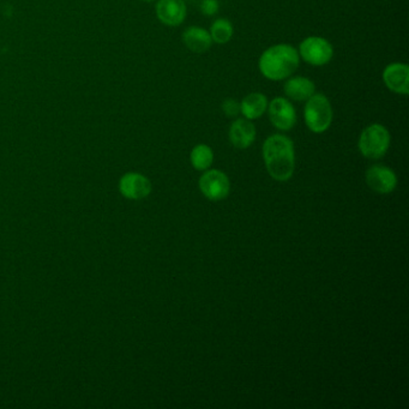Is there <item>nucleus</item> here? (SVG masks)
Returning <instances> with one entry per match:
<instances>
[{"mask_svg": "<svg viewBox=\"0 0 409 409\" xmlns=\"http://www.w3.org/2000/svg\"><path fill=\"white\" fill-rule=\"evenodd\" d=\"M267 96L262 93H251L240 102V113L248 120L259 119L267 112Z\"/></svg>", "mask_w": 409, "mask_h": 409, "instance_id": "nucleus-15", "label": "nucleus"}, {"mask_svg": "<svg viewBox=\"0 0 409 409\" xmlns=\"http://www.w3.org/2000/svg\"><path fill=\"white\" fill-rule=\"evenodd\" d=\"M314 91L316 86L307 77H288V80L283 84L285 96L290 97V100L299 102L309 100V97L314 95Z\"/></svg>", "mask_w": 409, "mask_h": 409, "instance_id": "nucleus-13", "label": "nucleus"}, {"mask_svg": "<svg viewBox=\"0 0 409 409\" xmlns=\"http://www.w3.org/2000/svg\"><path fill=\"white\" fill-rule=\"evenodd\" d=\"M298 53L309 65L323 67L333 59L334 48L327 38L309 36L301 41Z\"/></svg>", "mask_w": 409, "mask_h": 409, "instance_id": "nucleus-5", "label": "nucleus"}, {"mask_svg": "<svg viewBox=\"0 0 409 409\" xmlns=\"http://www.w3.org/2000/svg\"><path fill=\"white\" fill-rule=\"evenodd\" d=\"M383 81L389 91L400 95H408L409 67L404 62L389 64L383 71Z\"/></svg>", "mask_w": 409, "mask_h": 409, "instance_id": "nucleus-8", "label": "nucleus"}, {"mask_svg": "<svg viewBox=\"0 0 409 409\" xmlns=\"http://www.w3.org/2000/svg\"><path fill=\"white\" fill-rule=\"evenodd\" d=\"M143 1H152V0H143Z\"/></svg>", "mask_w": 409, "mask_h": 409, "instance_id": "nucleus-20", "label": "nucleus"}, {"mask_svg": "<svg viewBox=\"0 0 409 409\" xmlns=\"http://www.w3.org/2000/svg\"><path fill=\"white\" fill-rule=\"evenodd\" d=\"M187 9L184 0H159L156 4L157 19L170 27L180 25L186 19Z\"/></svg>", "mask_w": 409, "mask_h": 409, "instance_id": "nucleus-11", "label": "nucleus"}, {"mask_svg": "<svg viewBox=\"0 0 409 409\" xmlns=\"http://www.w3.org/2000/svg\"><path fill=\"white\" fill-rule=\"evenodd\" d=\"M222 112L229 118H235L240 113V104L233 99H227L222 104Z\"/></svg>", "mask_w": 409, "mask_h": 409, "instance_id": "nucleus-18", "label": "nucleus"}, {"mask_svg": "<svg viewBox=\"0 0 409 409\" xmlns=\"http://www.w3.org/2000/svg\"><path fill=\"white\" fill-rule=\"evenodd\" d=\"M183 41L191 52L204 53L211 47L213 40L209 32L200 27H189L183 33Z\"/></svg>", "mask_w": 409, "mask_h": 409, "instance_id": "nucleus-14", "label": "nucleus"}, {"mask_svg": "<svg viewBox=\"0 0 409 409\" xmlns=\"http://www.w3.org/2000/svg\"><path fill=\"white\" fill-rule=\"evenodd\" d=\"M367 185L378 194H390L395 190L397 179L390 168L382 165L370 167L366 172Z\"/></svg>", "mask_w": 409, "mask_h": 409, "instance_id": "nucleus-10", "label": "nucleus"}, {"mask_svg": "<svg viewBox=\"0 0 409 409\" xmlns=\"http://www.w3.org/2000/svg\"><path fill=\"white\" fill-rule=\"evenodd\" d=\"M269 119L276 129L281 131H288L294 128L296 123V112L290 100L285 97H275L268 105Z\"/></svg>", "mask_w": 409, "mask_h": 409, "instance_id": "nucleus-6", "label": "nucleus"}, {"mask_svg": "<svg viewBox=\"0 0 409 409\" xmlns=\"http://www.w3.org/2000/svg\"><path fill=\"white\" fill-rule=\"evenodd\" d=\"M263 159L269 174L277 181L290 180L294 173V147L285 135H272L263 144Z\"/></svg>", "mask_w": 409, "mask_h": 409, "instance_id": "nucleus-1", "label": "nucleus"}, {"mask_svg": "<svg viewBox=\"0 0 409 409\" xmlns=\"http://www.w3.org/2000/svg\"><path fill=\"white\" fill-rule=\"evenodd\" d=\"M121 195L129 200H143L152 192V184L145 176L139 173H128L120 179Z\"/></svg>", "mask_w": 409, "mask_h": 409, "instance_id": "nucleus-9", "label": "nucleus"}, {"mask_svg": "<svg viewBox=\"0 0 409 409\" xmlns=\"http://www.w3.org/2000/svg\"><path fill=\"white\" fill-rule=\"evenodd\" d=\"M358 147L362 155L367 159H381L386 155L390 147V134L383 125H370L360 135Z\"/></svg>", "mask_w": 409, "mask_h": 409, "instance_id": "nucleus-4", "label": "nucleus"}, {"mask_svg": "<svg viewBox=\"0 0 409 409\" xmlns=\"http://www.w3.org/2000/svg\"><path fill=\"white\" fill-rule=\"evenodd\" d=\"M200 10L205 16H214L219 10L218 0H203L200 4Z\"/></svg>", "mask_w": 409, "mask_h": 409, "instance_id": "nucleus-19", "label": "nucleus"}, {"mask_svg": "<svg viewBox=\"0 0 409 409\" xmlns=\"http://www.w3.org/2000/svg\"><path fill=\"white\" fill-rule=\"evenodd\" d=\"M190 159L192 166L195 167L197 171H205L211 166L214 160V154L209 145L198 144L192 149Z\"/></svg>", "mask_w": 409, "mask_h": 409, "instance_id": "nucleus-16", "label": "nucleus"}, {"mask_svg": "<svg viewBox=\"0 0 409 409\" xmlns=\"http://www.w3.org/2000/svg\"><path fill=\"white\" fill-rule=\"evenodd\" d=\"M209 34L213 43L224 45V43H229L233 36V25L229 19H216L210 27Z\"/></svg>", "mask_w": 409, "mask_h": 409, "instance_id": "nucleus-17", "label": "nucleus"}, {"mask_svg": "<svg viewBox=\"0 0 409 409\" xmlns=\"http://www.w3.org/2000/svg\"><path fill=\"white\" fill-rule=\"evenodd\" d=\"M333 115L331 104L323 94H314L306 101L304 108L305 123L314 134L325 132L333 123Z\"/></svg>", "mask_w": 409, "mask_h": 409, "instance_id": "nucleus-3", "label": "nucleus"}, {"mask_svg": "<svg viewBox=\"0 0 409 409\" xmlns=\"http://www.w3.org/2000/svg\"><path fill=\"white\" fill-rule=\"evenodd\" d=\"M256 139V128L246 119L234 120L229 128V141L238 149H246Z\"/></svg>", "mask_w": 409, "mask_h": 409, "instance_id": "nucleus-12", "label": "nucleus"}, {"mask_svg": "<svg viewBox=\"0 0 409 409\" xmlns=\"http://www.w3.org/2000/svg\"><path fill=\"white\" fill-rule=\"evenodd\" d=\"M300 56L293 46L280 43L268 48L259 58L258 67L269 81H283L299 67Z\"/></svg>", "mask_w": 409, "mask_h": 409, "instance_id": "nucleus-2", "label": "nucleus"}, {"mask_svg": "<svg viewBox=\"0 0 409 409\" xmlns=\"http://www.w3.org/2000/svg\"><path fill=\"white\" fill-rule=\"evenodd\" d=\"M229 176L224 172L213 170L200 176V189L208 200H224L229 196Z\"/></svg>", "mask_w": 409, "mask_h": 409, "instance_id": "nucleus-7", "label": "nucleus"}]
</instances>
